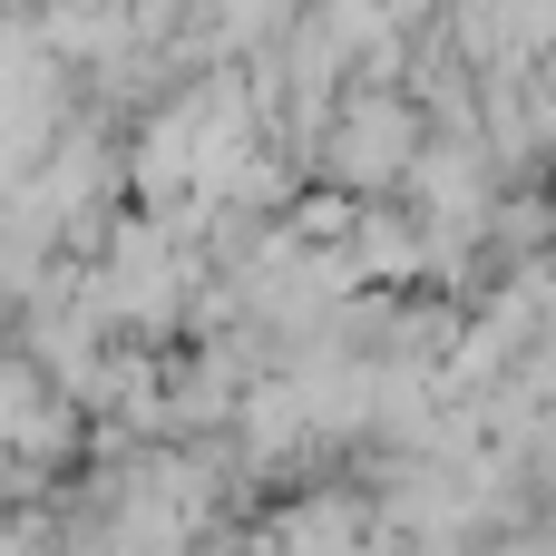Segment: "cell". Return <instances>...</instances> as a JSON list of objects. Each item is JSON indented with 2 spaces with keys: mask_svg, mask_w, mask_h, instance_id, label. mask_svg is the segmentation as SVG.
I'll list each match as a JSON object with an SVG mask.
<instances>
[{
  "mask_svg": "<svg viewBox=\"0 0 556 556\" xmlns=\"http://www.w3.org/2000/svg\"><path fill=\"white\" fill-rule=\"evenodd\" d=\"M498 556H556V538H547V528H538V538H508V547H498Z\"/></svg>",
  "mask_w": 556,
  "mask_h": 556,
  "instance_id": "2",
  "label": "cell"
},
{
  "mask_svg": "<svg viewBox=\"0 0 556 556\" xmlns=\"http://www.w3.org/2000/svg\"><path fill=\"white\" fill-rule=\"evenodd\" d=\"M420 147H430V127H420V108L401 88H342L332 117H323V176H332V195H391V186H410Z\"/></svg>",
  "mask_w": 556,
  "mask_h": 556,
  "instance_id": "1",
  "label": "cell"
}]
</instances>
